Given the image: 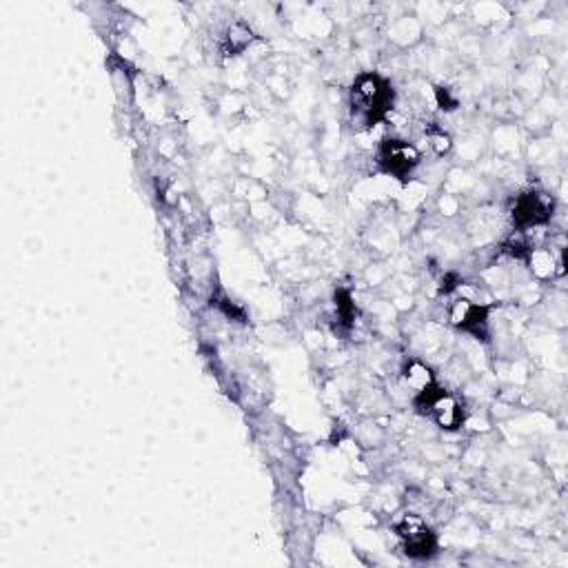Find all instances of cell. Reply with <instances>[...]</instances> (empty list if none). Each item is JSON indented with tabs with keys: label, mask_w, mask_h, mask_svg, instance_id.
<instances>
[{
	"label": "cell",
	"mask_w": 568,
	"mask_h": 568,
	"mask_svg": "<svg viewBox=\"0 0 568 568\" xmlns=\"http://www.w3.org/2000/svg\"><path fill=\"white\" fill-rule=\"evenodd\" d=\"M395 91L387 78L378 74H360L351 87V114L362 127H375L389 116Z\"/></svg>",
	"instance_id": "cell-1"
},
{
	"label": "cell",
	"mask_w": 568,
	"mask_h": 568,
	"mask_svg": "<svg viewBox=\"0 0 568 568\" xmlns=\"http://www.w3.org/2000/svg\"><path fill=\"white\" fill-rule=\"evenodd\" d=\"M415 409L429 418L444 431H455L464 424V404L453 393L444 391L438 384L415 395Z\"/></svg>",
	"instance_id": "cell-2"
},
{
	"label": "cell",
	"mask_w": 568,
	"mask_h": 568,
	"mask_svg": "<svg viewBox=\"0 0 568 568\" xmlns=\"http://www.w3.org/2000/svg\"><path fill=\"white\" fill-rule=\"evenodd\" d=\"M395 533L400 537L404 553L413 557V560H429V557L438 551V537H435V533L418 515H404L402 520L395 524Z\"/></svg>",
	"instance_id": "cell-3"
},
{
	"label": "cell",
	"mask_w": 568,
	"mask_h": 568,
	"mask_svg": "<svg viewBox=\"0 0 568 568\" xmlns=\"http://www.w3.org/2000/svg\"><path fill=\"white\" fill-rule=\"evenodd\" d=\"M378 165L384 174L404 180L420 165V151L407 140L387 138L378 149Z\"/></svg>",
	"instance_id": "cell-4"
},
{
	"label": "cell",
	"mask_w": 568,
	"mask_h": 568,
	"mask_svg": "<svg viewBox=\"0 0 568 568\" xmlns=\"http://www.w3.org/2000/svg\"><path fill=\"white\" fill-rule=\"evenodd\" d=\"M553 207V198L542 191H524L513 202L511 218L520 229L540 227L553 218Z\"/></svg>",
	"instance_id": "cell-5"
},
{
	"label": "cell",
	"mask_w": 568,
	"mask_h": 568,
	"mask_svg": "<svg viewBox=\"0 0 568 568\" xmlns=\"http://www.w3.org/2000/svg\"><path fill=\"white\" fill-rule=\"evenodd\" d=\"M489 307L469 298H460L451 304L449 320L455 329L471 333L473 338L486 340L489 338Z\"/></svg>",
	"instance_id": "cell-6"
},
{
	"label": "cell",
	"mask_w": 568,
	"mask_h": 568,
	"mask_svg": "<svg viewBox=\"0 0 568 568\" xmlns=\"http://www.w3.org/2000/svg\"><path fill=\"white\" fill-rule=\"evenodd\" d=\"M404 380H407V384L415 391V395L431 389L433 384H438L435 382L433 371L420 360H411L407 367H404Z\"/></svg>",
	"instance_id": "cell-7"
},
{
	"label": "cell",
	"mask_w": 568,
	"mask_h": 568,
	"mask_svg": "<svg viewBox=\"0 0 568 568\" xmlns=\"http://www.w3.org/2000/svg\"><path fill=\"white\" fill-rule=\"evenodd\" d=\"M531 269L540 278H549L555 271V260L549 251H531Z\"/></svg>",
	"instance_id": "cell-8"
},
{
	"label": "cell",
	"mask_w": 568,
	"mask_h": 568,
	"mask_svg": "<svg viewBox=\"0 0 568 568\" xmlns=\"http://www.w3.org/2000/svg\"><path fill=\"white\" fill-rule=\"evenodd\" d=\"M336 309H338V318L344 324V327H351L355 320V304L349 296V291H338L336 293Z\"/></svg>",
	"instance_id": "cell-9"
},
{
	"label": "cell",
	"mask_w": 568,
	"mask_h": 568,
	"mask_svg": "<svg viewBox=\"0 0 568 568\" xmlns=\"http://www.w3.org/2000/svg\"><path fill=\"white\" fill-rule=\"evenodd\" d=\"M429 140H431V145L435 147V151H438V154H444V151H449L451 149V138L444 134V131H431L429 134Z\"/></svg>",
	"instance_id": "cell-10"
},
{
	"label": "cell",
	"mask_w": 568,
	"mask_h": 568,
	"mask_svg": "<svg viewBox=\"0 0 568 568\" xmlns=\"http://www.w3.org/2000/svg\"><path fill=\"white\" fill-rule=\"evenodd\" d=\"M435 94H438V103H440L442 109H453L455 105H458V103H455V100L449 96V89L438 87V89H435Z\"/></svg>",
	"instance_id": "cell-11"
}]
</instances>
